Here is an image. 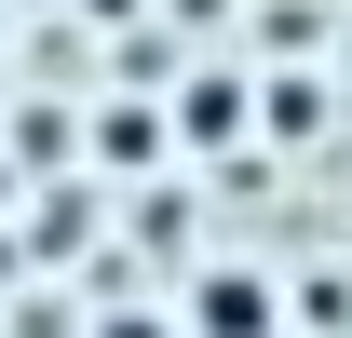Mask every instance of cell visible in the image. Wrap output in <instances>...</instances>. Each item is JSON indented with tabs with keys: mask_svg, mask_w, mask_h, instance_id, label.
Returning a JSON list of instances; mask_svg holds the SVG:
<instances>
[{
	"mask_svg": "<svg viewBox=\"0 0 352 338\" xmlns=\"http://www.w3.org/2000/svg\"><path fill=\"white\" fill-rule=\"evenodd\" d=\"M190 338H271V284L258 271H204L190 284Z\"/></svg>",
	"mask_w": 352,
	"mask_h": 338,
	"instance_id": "cell-1",
	"label": "cell"
},
{
	"mask_svg": "<svg viewBox=\"0 0 352 338\" xmlns=\"http://www.w3.org/2000/svg\"><path fill=\"white\" fill-rule=\"evenodd\" d=\"M95 338H176V311H109Z\"/></svg>",
	"mask_w": 352,
	"mask_h": 338,
	"instance_id": "cell-2",
	"label": "cell"
},
{
	"mask_svg": "<svg viewBox=\"0 0 352 338\" xmlns=\"http://www.w3.org/2000/svg\"><path fill=\"white\" fill-rule=\"evenodd\" d=\"M0 27H14V14H0Z\"/></svg>",
	"mask_w": 352,
	"mask_h": 338,
	"instance_id": "cell-3",
	"label": "cell"
}]
</instances>
